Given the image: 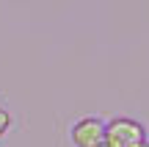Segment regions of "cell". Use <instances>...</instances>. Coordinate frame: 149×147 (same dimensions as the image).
<instances>
[{"label": "cell", "mask_w": 149, "mask_h": 147, "mask_svg": "<svg viewBox=\"0 0 149 147\" xmlns=\"http://www.w3.org/2000/svg\"><path fill=\"white\" fill-rule=\"evenodd\" d=\"M105 147H144L146 144V128L144 122L133 117H113L105 122Z\"/></svg>", "instance_id": "6da1fadb"}, {"label": "cell", "mask_w": 149, "mask_h": 147, "mask_svg": "<svg viewBox=\"0 0 149 147\" xmlns=\"http://www.w3.org/2000/svg\"><path fill=\"white\" fill-rule=\"evenodd\" d=\"M105 139V120L100 117H80L69 128V142L74 147H102Z\"/></svg>", "instance_id": "7a4b0ae2"}, {"label": "cell", "mask_w": 149, "mask_h": 147, "mask_svg": "<svg viewBox=\"0 0 149 147\" xmlns=\"http://www.w3.org/2000/svg\"><path fill=\"white\" fill-rule=\"evenodd\" d=\"M11 114H8V108H3V106H0V136H6V133H8V128H11Z\"/></svg>", "instance_id": "3957f363"}, {"label": "cell", "mask_w": 149, "mask_h": 147, "mask_svg": "<svg viewBox=\"0 0 149 147\" xmlns=\"http://www.w3.org/2000/svg\"><path fill=\"white\" fill-rule=\"evenodd\" d=\"M144 147H149V142H146V144H144Z\"/></svg>", "instance_id": "277c9868"}, {"label": "cell", "mask_w": 149, "mask_h": 147, "mask_svg": "<svg viewBox=\"0 0 149 147\" xmlns=\"http://www.w3.org/2000/svg\"><path fill=\"white\" fill-rule=\"evenodd\" d=\"M102 147H105V144H102Z\"/></svg>", "instance_id": "5b68a950"}]
</instances>
